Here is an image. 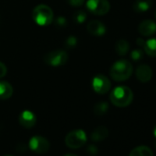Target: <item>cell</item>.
I'll return each mask as SVG.
<instances>
[{
    "label": "cell",
    "mask_w": 156,
    "mask_h": 156,
    "mask_svg": "<svg viewBox=\"0 0 156 156\" xmlns=\"http://www.w3.org/2000/svg\"><path fill=\"white\" fill-rule=\"evenodd\" d=\"M32 19L39 26H48L53 20V11L46 5H39L32 11Z\"/></svg>",
    "instance_id": "3"
},
{
    "label": "cell",
    "mask_w": 156,
    "mask_h": 156,
    "mask_svg": "<svg viewBox=\"0 0 156 156\" xmlns=\"http://www.w3.org/2000/svg\"><path fill=\"white\" fill-rule=\"evenodd\" d=\"M133 72L132 64L129 61L121 59L113 63L110 68V76L113 80L120 82L125 81L131 76Z\"/></svg>",
    "instance_id": "1"
},
{
    "label": "cell",
    "mask_w": 156,
    "mask_h": 156,
    "mask_svg": "<svg viewBox=\"0 0 156 156\" xmlns=\"http://www.w3.org/2000/svg\"><path fill=\"white\" fill-rule=\"evenodd\" d=\"M87 30L94 36H102L106 33V26L98 20H92L87 24Z\"/></svg>",
    "instance_id": "12"
},
{
    "label": "cell",
    "mask_w": 156,
    "mask_h": 156,
    "mask_svg": "<svg viewBox=\"0 0 156 156\" xmlns=\"http://www.w3.org/2000/svg\"><path fill=\"white\" fill-rule=\"evenodd\" d=\"M143 48L144 52L147 55L151 57H156V39H150L146 41Z\"/></svg>",
    "instance_id": "18"
},
{
    "label": "cell",
    "mask_w": 156,
    "mask_h": 156,
    "mask_svg": "<svg viewBox=\"0 0 156 156\" xmlns=\"http://www.w3.org/2000/svg\"><path fill=\"white\" fill-rule=\"evenodd\" d=\"M74 20L78 23V24H82L87 20V14L83 11V10H79V11H76L74 13L73 16Z\"/></svg>",
    "instance_id": "20"
},
{
    "label": "cell",
    "mask_w": 156,
    "mask_h": 156,
    "mask_svg": "<svg viewBox=\"0 0 156 156\" xmlns=\"http://www.w3.org/2000/svg\"><path fill=\"white\" fill-rule=\"evenodd\" d=\"M7 72H8L7 66L3 62H0V78L4 77L7 74Z\"/></svg>",
    "instance_id": "25"
},
{
    "label": "cell",
    "mask_w": 156,
    "mask_h": 156,
    "mask_svg": "<svg viewBox=\"0 0 156 156\" xmlns=\"http://www.w3.org/2000/svg\"><path fill=\"white\" fill-rule=\"evenodd\" d=\"M87 8L92 14L103 16L108 13L110 9V4L108 0H87Z\"/></svg>",
    "instance_id": "6"
},
{
    "label": "cell",
    "mask_w": 156,
    "mask_h": 156,
    "mask_svg": "<svg viewBox=\"0 0 156 156\" xmlns=\"http://www.w3.org/2000/svg\"><path fill=\"white\" fill-rule=\"evenodd\" d=\"M136 78L141 83H147L152 78V70L148 64H140L135 71Z\"/></svg>",
    "instance_id": "9"
},
{
    "label": "cell",
    "mask_w": 156,
    "mask_h": 156,
    "mask_svg": "<svg viewBox=\"0 0 156 156\" xmlns=\"http://www.w3.org/2000/svg\"><path fill=\"white\" fill-rule=\"evenodd\" d=\"M67 60H68V54L62 50L50 51L44 56V62L47 64L53 67H58L65 64Z\"/></svg>",
    "instance_id": "5"
},
{
    "label": "cell",
    "mask_w": 156,
    "mask_h": 156,
    "mask_svg": "<svg viewBox=\"0 0 156 156\" xmlns=\"http://www.w3.org/2000/svg\"><path fill=\"white\" fill-rule=\"evenodd\" d=\"M153 134H154V136H155V138H156V126H155V128H154V129H153Z\"/></svg>",
    "instance_id": "29"
},
{
    "label": "cell",
    "mask_w": 156,
    "mask_h": 156,
    "mask_svg": "<svg viewBox=\"0 0 156 156\" xmlns=\"http://www.w3.org/2000/svg\"><path fill=\"white\" fill-rule=\"evenodd\" d=\"M55 24H56L57 26L63 27V26L66 25V20H65V19H64L63 17H59V18H57V20H56V21H55Z\"/></svg>",
    "instance_id": "26"
},
{
    "label": "cell",
    "mask_w": 156,
    "mask_h": 156,
    "mask_svg": "<svg viewBox=\"0 0 156 156\" xmlns=\"http://www.w3.org/2000/svg\"><path fill=\"white\" fill-rule=\"evenodd\" d=\"M151 6V0H135L133 4V10L137 13H144L148 11Z\"/></svg>",
    "instance_id": "14"
},
{
    "label": "cell",
    "mask_w": 156,
    "mask_h": 156,
    "mask_svg": "<svg viewBox=\"0 0 156 156\" xmlns=\"http://www.w3.org/2000/svg\"><path fill=\"white\" fill-rule=\"evenodd\" d=\"M138 30L141 36L144 37L151 36L156 32V23L150 20H143L140 23L138 27Z\"/></svg>",
    "instance_id": "11"
},
{
    "label": "cell",
    "mask_w": 156,
    "mask_h": 156,
    "mask_svg": "<svg viewBox=\"0 0 156 156\" xmlns=\"http://www.w3.org/2000/svg\"><path fill=\"white\" fill-rule=\"evenodd\" d=\"M115 51L116 52L120 55V56H124L126 55L129 51V42L126 41V40H119L117 42H116V45H115Z\"/></svg>",
    "instance_id": "16"
},
{
    "label": "cell",
    "mask_w": 156,
    "mask_h": 156,
    "mask_svg": "<svg viewBox=\"0 0 156 156\" xmlns=\"http://www.w3.org/2000/svg\"><path fill=\"white\" fill-rule=\"evenodd\" d=\"M63 156H76L75 154H73V153H68V154H65Z\"/></svg>",
    "instance_id": "28"
},
{
    "label": "cell",
    "mask_w": 156,
    "mask_h": 156,
    "mask_svg": "<svg viewBox=\"0 0 156 156\" xmlns=\"http://www.w3.org/2000/svg\"><path fill=\"white\" fill-rule=\"evenodd\" d=\"M155 19H156V11H155Z\"/></svg>",
    "instance_id": "31"
},
{
    "label": "cell",
    "mask_w": 156,
    "mask_h": 156,
    "mask_svg": "<svg viewBox=\"0 0 156 156\" xmlns=\"http://www.w3.org/2000/svg\"><path fill=\"white\" fill-rule=\"evenodd\" d=\"M145 41H144L142 38H138V39L136 40V43H137V45L140 46V47H143L144 44H145Z\"/></svg>",
    "instance_id": "27"
},
{
    "label": "cell",
    "mask_w": 156,
    "mask_h": 156,
    "mask_svg": "<svg viewBox=\"0 0 156 156\" xmlns=\"http://www.w3.org/2000/svg\"><path fill=\"white\" fill-rule=\"evenodd\" d=\"M92 87L96 93L103 95L110 90L111 83L108 78L104 74H98L93 78Z\"/></svg>",
    "instance_id": "8"
},
{
    "label": "cell",
    "mask_w": 156,
    "mask_h": 156,
    "mask_svg": "<svg viewBox=\"0 0 156 156\" xmlns=\"http://www.w3.org/2000/svg\"><path fill=\"white\" fill-rule=\"evenodd\" d=\"M30 149L36 153H46L50 149V142L42 136H33L29 141Z\"/></svg>",
    "instance_id": "7"
},
{
    "label": "cell",
    "mask_w": 156,
    "mask_h": 156,
    "mask_svg": "<svg viewBox=\"0 0 156 156\" xmlns=\"http://www.w3.org/2000/svg\"><path fill=\"white\" fill-rule=\"evenodd\" d=\"M19 120L22 127H24L26 129H30L35 126V124L37 122V118L32 111L24 110L20 113Z\"/></svg>",
    "instance_id": "10"
},
{
    "label": "cell",
    "mask_w": 156,
    "mask_h": 156,
    "mask_svg": "<svg viewBox=\"0 0 156 156\" xmlns=\"http://www.w3.org/2000/svg\"><path fill=\"white\" fill-rule=\"evenodd\" d=\"M13 94V87L12 86L6 81L0 82V99L6 100L11 98Z\"/></svg>",
    "instance_id": "13"
},
{
    "label": "cell",
    "mask_w": 156,
    "mask_h": 156,
    "mask_svg": "<svg viewBox=\"0 0 156 156\" xmlns=\"http://www.w3.org/2000/svg\"><path fill=\"white\" fill-rule=\"evenodd\" d=\"M76 44H77V39H76V37L70 36L69 38H67V40H66V46L68 48H73V47L76 46Z\"/></svg>",
    "instance_id": "22"
},
{
    "label": "cell",
    "mask_w": 156,
    "mask_h": 156,
    "mask_svg": "<svg viewBox=\"0 0 156 156\" xmlns=\"http://www.w3.org/2000/svg\"><path fill=\"white\" fill-rule=\"evenodd\" d=\"M87 153L88 154H90V155H97L98 154V147L96 146V145H94V144H91V145H88L87 146Z\"/></svg>",
    "instance_id": "23"
},
{
    "label": "cell",
    "mask_w": 156,
    "mask_h": 156,
    "mask_svg": "<svg viewBox=\"0 0 156 156\" xmlns=\"http://www.w3.org/2000/svg\"><path fill=\"white\" fill-rule=\"evenodd\" d=\"M133 100V93L131 89L125 86L115 87L110 93L111 103L118 108H125L131 104Z\"/></svg>",
    "instance_id": "2"
},
{
    "label": "cell",
    "mask_w": 156,
    "mask_h": 156,
    "mask_svg": "<svg viewBox=\"0 0 156 156\" xmlns=\"http://www.w3.org/2000/svg\"><path fill=\"white\" fill-rule=\"evenodd\" d=\"M86 0H67V3L73 7H81Z\"/></svg>",
    "instance_id": "24"
},
{
    "label": "cell",
    "mask_w": 156,
    "mask_h": 156,
    "mask_svg": "<svg viewBox=\"0 0 156 156\" xmlns=\"http://www.w3.org/2000/svg\"><path fill=\"white\" fill-rule=\"evenodd\" d=\"M108 136V129L104 126H99L91 133V140L94 141H101Z\"/></svg>",
    "instance_id": "15"
},
{
    "label": "cell",
    "mask_w": 156,
    "mask_h": 156,
    "mask_svg": "<svg viewBox=\"0 0 156 156\" xmlns=\"http://www.w3.org/2000/svg\"><path fill=\"white\" fill-rule=\"evenodd\" d=\"M108 110V104L107 102H99L95 105L94 107V112L98 116H102L107 113Z\"/></svg>",
    "instance_id": "19"
},
{
    "label": "cell",
    "mask_w": 156,
    "mask_h": 156,
    "mask_svg": "<svg viewBox=\"0 0 156 156\" xmlns=\"http://www.w3.org/2000/svg\"><path fill=\"white\" fill-rule=\"evenodd\" d=\"M5 156H13V155H5Z\"/></svg>",
    "instance_id": "30"
},
{
    "label": "cell",
    "mask_w": 156,
    "mask_h": 156,
    "mask_svg": "<svg viewBox=\"0 0 156 156\" xmlns=\"http://www.w3.org/2000/svg\"><path fill=\"white\" fill-rule=\"evenodd\" d=\"M144 55V51L141 49H137V50H133L130 53V57L134 62H139L143 58Z\"/></svg>",
    "instance_id": "21"
},
{
    "label": "cell",
    "mask_w": 156,
    "mask_h": 156,
    "mask_svg": "<svg viewBox=\"0 0 156 156\" xmlns=\"http://www.w3.org/2000/svg\"><path fill=\"white\" fill-rule=\"evenodd\" d=\"M87 141V133L83 129H73L70 131L64 140L67 147L70 149H78L84 146Z\"/></svg>",
    "instance_id": "4"
},
{
    "label": "cell",
    "mask_w": 156,
    "mask_h": 156,
    "mask_svg": "<svg viewBox=\"0 0 156 156\" xmlns=\"http://www.w3.org/2000/svg\"><path fill=\"white\" fill-rule=\"evenodd\" d=\"M129 156H153V153L149 147L141 145L133 149L130 151Z\"/></svg>",
    "instance_id": "17"
}]
</instances>
